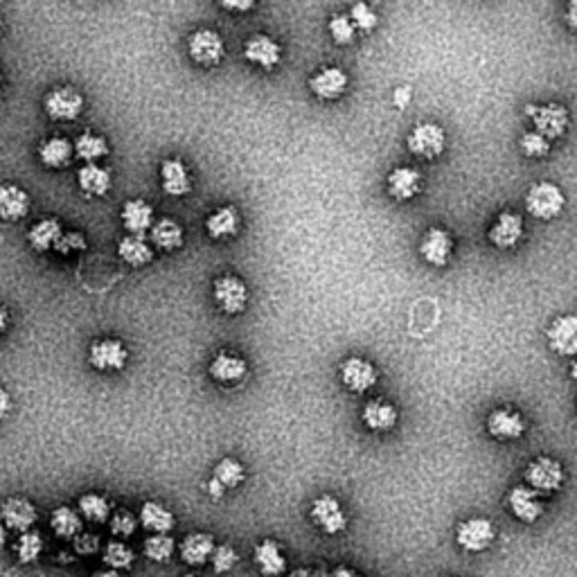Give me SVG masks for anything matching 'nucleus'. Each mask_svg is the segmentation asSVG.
Here are the masks:
<instances>
[{
    "mask_svg": "<svg viewBox=\"0 0 577 577\" xmlns=\"http://www.w3.org/2000/svg\"><path fill=\"white\" fill-rule=\"evenodd\" d=\"M564 206H566L564 192L555 183H548V181L530 185L526 194V210L541 221H550L559 217Z\"/></svg>",
    "mask_w": 577,
    "mask_h": 577,
    "instance_id": "f257e3e1",
    "label": "nucleus"
},
{
    "mask_svg": "<svg viewBox=\"0 0 577 577\" xmlns=\"http://www.w3.org/2000/svg\"><path fill=\"white\" fill-rule=\"evenodd\" d=\"M408 152L417 158H438L447 149V133L440 124L422 122L408 133Z\"/></svg>",
    "mask_w": 577,
    "mask_h": 577,
    "instance_id": "f03ea898",
    "label": "nucleus"
},
{
    "mask_svg": "<svg viewBox=\"0 0 577 577\" xmlns=\"http://www.w3.org/2000/svg\"><path fill=\"white\" fill-rule=\"evenodd\" d=\"M212 288H215V291H212L215 303L221 312L228 314V316H237V314L246 312L248 288L242 278L230 273L219 275V278L215 280V284H212Z\"/></svg>",
    "mask_w": 577,
    "mask_h": 577,
    "instance_id": "7ed1b4c3",
    "label": "nucleus"
},
{
    "mask_svg": "<svg viewBox=\"0 0 577 577\" xmlns=\"http://www.w3.org/2000/svg\"><path fill=\"white\" fill-rule=\"evenodd\" d=\"M188 52L194 64L210 68V66L221 64V59L226 55V43L219 32H215L210 28H201L190 34Z\"/></svg>",
    "mask_w": 577,
    "mask_h": 577,
    "instance_id": "20e7f679",
    "label": "nucleus"
},
{
    "mask_svg": "<svg viewBox=\"0 0 577 577\" xmlns=\"http://www.w3.org/2000/svg\"><path fill=\"white\" fill-rule=\"evenodd\" d=\"M523 478H526L528 485L537 494H553L562 487L564 483V469L557 460L548 458V456H541V458H535L523 472Z\"/></svg>",
    "mask_w": 577,
    "mask_h": 577,
    "instance_id": "39448f33",
    "label": "nucleus"
},
{
    "mask_svg": "<svg viewBox=\"0 0 577 577\" xmlns=\"http://www.w3.org/2000/svg\"><path fill=\"white\" fill-rule=\"evenodd\" d=\"M526 115L535 124V131L539 136H544L548 142L564 136L568 129V111L562 104H528Z\"/></svg>",
    "mask_w": 577,
    "mask_h": 577,
    "instance_id": "423d86ee",
    "label": "nucleus"
},
{
    "mask_svg": "<svg viewBox=\"0 0 577 577\" xmlns=\"http://www.w3.org/2000/svg\"><path fill=\"white\" fill-rule=\"evenodd\" d=\"M43 109L57 122H70V120H77L79 113L84 111V97L73 86L52 88L43 97Z\"/></svg>",
    "mask_w": 577,
    "mask_h": 577,
    "instance_id": "0eeeda50",
    "label": "nucleus"
},
{
    "mask_svg": "<svg viewBox=\"0 0 577 577\" xmlns=\"http://www.w3.org/2000/svg\"><path fill=\"white\" fill-rule=\"evenodd\" d=\"M496 539V528L490 519H467L456 528V544L467 553H483Z\"/></svg>",
    "mask_w": 577,
    "mask_h": 577,
    "instance_id": "6e6552de",
    "label": "nucleus"
},
{
    "mask_svg": "<svg viewBox=\"0 0 577 577\" xmlns=\"http://www.w3.org/2000/svg\"><path fill=\"white\" fill-rule=\"evenodd\" d=\"M451 253H454V237H451L449 230L433 226V228H429L422 235L420 255L426 264L442 269V266L449 264Z\"/></svg>",
    "mask_w": 577,
    "mask_h": 577,
    "instance_id": "1a4fd4ad",
    "label": "nucleus"
},
{
    "mask_svg": "<svg viewBox=\"0 0 577 577\" xmlns=\"http://www.w3.org/2000/svg\"><path fill=\"white\" fill-rule=\"evenodd\" d=\"M39 521V512L34 508L32 501L23 499V496H12L5 503L0 505V523L5 526V530L12 532H30L34 523Z\"/></svg>",
    "mask_w": 577,
    "mask_h": 577,
    "instance_id": "9d476101",
    "label": "nucleus"
},
{
    "mask_svg": "<svg viewBox=\"0 0 577 577\" xmlns=\"http://www.w3.org/2000/svg\"><path fill=\"white\" fill-rule=\"evenodd\" d=\"M377 379H379V370L368 359L350 357L341 363V381L350 393H368L370 388H375Z\"/></svg>",
    "mask_w": 577,
    "mask_h": 577,
    "instance_id": "9b49d317",
    "label": "nucleus"
},
{
    "mask_svg": "<svg viewBox=\"0 0 577 577\" xmlns=\"http://www.w3.org/2000/svg\"><path fill=\"white\" fill-rule=\"evenodd\" d=\"M129 361V350L118 339L95 341L88 350V363L100 372L122 370Z\"/></svg>",
    "mask_w": 577,
    "mask_h": 577,
    "instance_id": "f8f14e48",
    "label": "nucleus"
},
{
    "mask_svg": "<svg viewBox=\"0 0 577 577\" xmlns=\"http://www.w3.org/2000/svg\"><path fill=\"white\" fill-rule=\"evenodd\" d=\"M312 519L323 532L327 535H339L348 528V517H345V510L334 496L325 494L318 496L312 503Z\"/></svg>",
    "mask_w": 577,
    "mask_h": 577,
    "instance_id": "ddd939ff",
    "label": "nucleus"
},
{
    "mask_svg": "<svg viewBox=\"0 0 577 577\" xmlns=\"http://www.w3.org/2000/svg\"><path fill=\"white\" fill-rule=\"evenodd\" d=\"M523 230H526L523 217L519 215V212L505 210L501 212V215H496L494 224L487 230V239H490L496 248H503L505 251V248H514L521 242Z\"/></svg>",
    "mask_w": 577,
    "mask_h": 577,
    "instance_id": "4468645a",
    "label": "nucleus"
},
{
    "mask_svg": "<svg viewBox=\"0 0 577 577\" xmlns=\"http://www.w3.org/2000/svg\"><path fill=\"white\" fill-rule=\"evenodd\" d=\"M487 433H490L494 440L512 442L519 440V438L526 433V420L519 415L517 411H510V408H496L487 415Z\"/></svg>",
    "mask_w": 577,
    "mask_h": 577,
    "instance_id": "2eb2a0df",
    "label": "nucleus"
},
{
    "mask_svg": "<svg viewBox=\"0 0 577 577\" xmlns=\"http://www.w3.org/2000/svg\"><path fill=\"white\" fill-rule=\"evenodd\" d=\"M546 336H548V345L555 354L573 357L577 352V318L573 314L557 316L550 323Z\"/></svg>",
    "mask_w": 577,
    "mask_h": 577,
    "instance_id": "dca6fc26",
    "label": "nucleus"
},
{
    "mask_svg": "<svg viewBox=\"0 0 577 577\" xmlns=\"http://www.w3.org/2000/svg\"><path fill=\"white\" fill-rule=\"evenodd\" d=\"M505 503H508L514 519H519L523 523H535L544 514V505H541L539 494L526 485L512 487L508 492V496H505Z\"/></svg>",
    "mask_w": 577,
    "mask_h": 577,
    "instance_id": "f3484780",
    "label": "nucleus"
},
{
    "mask_svg": "<svg viewBox=\"0 0 577 577\" xmlns=\"http://www.w3.org/2000/svg\"><path fill=\"white\" fill-rule=\"evenodd\" d=\"M348 75L345 70L336 68V66H327L321 68L316 75H312L309 79V88L318 100H339L345 91H348Z\"/></svg>",
    "mask_w": 577,
    "mask_h": 577,
    "instance_id": "a211bd4d",
    "label": "nucleus"
},
{
    "mask_svg": "<svg viewBox=\"0 0 577 577\" xmlns=\"http://www.w3.org/2000/svg\"><path fill=\"white\" fill-rule=\"evenodd\" d=\"M244 57L260 68L273 70L282 59V48L275 39L266 37V34H255L244 43Z\"/></svg>",
    "mask_w": 577,
    "mask_h": 577,
    "instance_id": "6ab92c4d",
    "label": "nucleus"
},
{
    "mask_svg": "<svg viewBox=\"0 0 577 577\" xmlns=\"http://www.w3.org/2000/svg\"><path fill=\"white\" fill-rule=\"evenodd\" d=\"M122 226L129 235L133 237H145V233H149L154 226V208L142 199H131L122 206Z\"/></svg>",
    "mask_w": 577,
    "mask_h": 577,
    "instance_id": "aec40b11",
    "label": "nucleus"
},
{
    "mask_svg": "<svg viewBox=\"0 0 577 577\" xmlns=\"http://www.w3.org/2000/svg\"><path fill=\"white\" fill-rule=\"evenodd\" d=\"M386 188L395 201H411L422 190V174L415 167H395L386 179Z\"/></svg>",
    "mask_w": 577,
    "mask_h": 577,
    "instance_id": "412c9836",
    "label": "nucleus"
},
{
    "mask_svg": "<svg viewBox=\"0 0 577 577\" xmlns=\"http://www.w3.org/2000/svg\"><path fill=\"white\" fill-rule=\"evenodd\" d=\"M161 188L167 197H185L192 190L190 170L179 158H167L161 165Z\"/></svg>",
    "mask_w": 577,
    "mask_h": 577,
    "instance_id": "4be33fe9",
    "label": "nucleus"
},
{
    "mask_svg": "<svg viewBox=\"0 0 577 577\" xmlns=\"http://www.w3.org/2000/svg\"><path fill=\"white\" fill-rule=\"evenodd\" d=\"M208 372H210V377L217 381V384L233 386V384H239V381L248 375V366L242 357H237V354L219 352L210 361Z\"/></svg>",
    "mask_w": 577,
    "mask_h": 577,
    "instance_id": "5701e85b",
    "label": "nucleus"
},
{
    "mask_svg": "<svg viewBox=\"0 0 577 577\" xmlns=\"http://www.w3.org/2000/svg\"><path fill=\"white\" fill-rule=\"evenodd\" d=\"M73 142L64 136H52L39 145V161L48 170H64L73 161Z\"/></svg>",
    "mask_w": 577,
    "mask_h": 577,
    "instance_id": "b1692460",
    "label": "nucleus"
},
{
    "mask_svg": "<svg viewBox=\"0 0 577 577\" xmlns=\"http://www.w3.org/2000/svg\"><path fill=\"white\" fill-rule=\"evenodd\" d=\"M30 212V197L14 183H0V219L21 221Z\"/></svg>",
    "mask_w": 577,
    "mask_h": 577,
    "instance_id": "393cba45",
    "label": "nucleus"
},
{
    "mask_svg": "<svg viewBox=\"0 0 577 577\" xmlns=\"http://www.w3.org/2000/svg\"><path fill=\"white\" fill-rule=\"evenodd\" d=\"M253 559H255L262 575L266 577H280L287 573V557L282 555V548H280L278 541L273 539L260 541L255 546V550H253Z\"/></svg>",
    "mask_w": 577,
    "mask_h": 577,
    "instance_id": "a878e982",
    "label": "nucleus"
},
{
    "mask_svg": "<svg viewBox=\"0 0 577 577\" xmlns=\"http://www.w3.org/2000/svg\"><path fill=\"white\" fill-rule=\"evenodd\" d=\"M397 417V408L390 402H384V399H370V402H366V406L361 408L363 424L370 431H377V433L395 429Z\"/></svg>",
    "mask_w": 577,
    "mask_h": 577,
    "instance_id": "bb28decb",
    "label": "nucleus"
},
{
    "mask_svg": "<svg viewBox=\"0 0 577 577\" xmlns=\"http://www.w3.org/2000/svg\"><path fill=\"white\" fill-rule=\"evenodd\" d=\"M215 539L208 532H192L181 544V557L188 566H203L215 553Z\"/></svg>",
    "mask_w": 577,
    "mask_h": 577,
    "instance_id": "cd10ccee",
    "label": "nucleus"
},
{
    "mask_svg": "<svg viewBox=\"0 0 577 577\" xmlns=\"http://www.w3.org/2000/svg\"><path fill=\"white\" fill-rule=\"evenodd\" d=\"M239 230V210L235 206H221L206 219V233L212 239H230Z\"/></svg>",
    "mask_w": 577,
    "mask_h": 577,
    "instance_id": "c85d7f7f",
    "label": "nucleus"
},
{
    "mask_svg": "<svg viewBox=\"0 0 577 577\" xmlns=\"http://www.w3.org/2000/svg\"><path fill=\"white\" fill-rule=\"evenodd\" d=\"M140 523L145 530L154 532V535H170L172 528L176 526V519L165 505L156 503V501H147L140 508Z\"/></svg>",
    "mask_w": 577,
    "mask_h": 577,
    "instance_id": "c756f323",
    "label": "nucleus"
},
{
    "mask_svg": "<svg viewBox=\"0 0 577 577\" xmlns=\"http://www.w3.org/2000/svg\"><path fill=\"white\" fill-rule=\"evenodd\" d=\"M61 235H64V226H61V221L48 217V219L37 221V224L30 228L28 242H30V246L39 253L55 251V246H57V242H59Z\"/></svg>",
    "mask_w": 577,
    "mask_h": 577,
    "instance_id": "7c9ffc66",
    "label": "nucleus"
},
{
    "mask_svg": "<svg viewBox=\"0 0 577 577\" xmlns=\"http://www.w3.org/2000/svg\"><path fill=\"white\" fill-rule=\"evenodd\" d=\"M50 528L59 539L75 541L84 532V521L79 512H75L68 505H59L50 514Z\"/></svg>",
    "mask_w": 577,
    "mask_h": 577,
    "instance_id": "2f4dec72",
    "label": "nucleus"
},
{
    "mask_svg": "<svg viewBox=\"0 0 577 577\" xmlns=\"http://www.w3.org/2000/svg\"><path fill=\"white\" fill-rule=\"evenodd\" d=\"M149 237H152V244L163 253H174L183 246V228L181 224L172 219H161L154 221L152 230H149Z\"/></svg>",
    "mask_w": 577,
    "mask_h": 577,
    "instance_id": "473e14b6",
    "label": "nucleus"
},
{
    "mask_svg": "<svg viewBox=\"0 0 577 577\" xmlns=\"http://www.w3.org/2000/svg\"><path fill=\"white\" fill-rule=\"evenodd\" d=\"M73 152L75 156L82 158L86 165H97V161L109 156V142H106L104 136L86 131L73 142Z\"/></svg>",
    "mask_w": 577,
    "mask_h": 577,
    "instance_id": "72a5a7b5",
    "label": "nucleus"
},
{
    "mask_svg": "<svg viewBox=\"0 0 577 577\" xmlns=\"http://www.w3.org/2000/svg\"><path fill=\"white\" fill-rule=\"evenodd\" d=\"M77 183L88 197H104L111 190V172L102 165H84L77 172Z\"/></svg>",
    "mask_w": 577,
    "mask_h": 577,
    "instance_id": "f704fd0d",
    "label": "nucleus"
},
{
    "mask_svg": "<svg viewBox=\"0 0 577 577\" xmlns=\"http://www.w3.org/2000/svg\"><path fill=\"white\" fill-rule=\"evenodd\" d=\"M118 255L129 266H145L154 260V251L145 242V237H133V235H127L124 239H120Z\"/></svg>",
    "mask_w": 577,
    "mask_h": 577,
    "instance_id": "c9c22d12",
    "label": "nucleus"
},
{
    "mask_svg": "<svg viewBox=\"0 0 577 577\" xmlns=\"http://www.w3.org/2000/svg\"><path fill=\"white\" fill-rule=\"evenodd\" d=\"M244 478H246V469H244V465L235 458H224L217 463L215 474H212L210 481L226 494L228 490H235V487L242 485Z\"/></svg>",
    "mask_w": 577,
    "mask_h": 577,
    "instance_id": "e433bc0d",
    "label": "nucleus"
},
{
    "mask_svg": "<svg viewBox=\"0 0 577 577\" xmlns=\"http://www.w3.org/2000/svg\"><path fill=\"white\" fill-rule=\"evenodd\" d=\"M79 517L91 523H106L111 519V503L102 494H84L79 499Z\"/></svg>",
    "mask_w": 577,
    "mask_h": 577,
    "instance_id": "4c0bfd02",
    "label": "nucleus"
},
{
    "mask_svg": "<svg viewBox=\"0 0 577 577\" xmlns=\"http://www.w3.org/2000/svg\"><path fill=\"white\" fill-rule=\"evenodd\" d=\"M102 559H104V564L111 571L120 573L124 568H131V564L136 562V553L124 541H109L102 550Z\"/></svg>",
    "mask_w": 577,
    "mask_h": 577,
    "instance_id": "58836bf2",
    "label": "nucleus"
},
{
    "mask_svg": "<svg viewBox=\"0 0 577 577\" xmlns=\"http://www.w3.org/2000/svg\"><path fill=\"white\" fill-rule=\"evenodd\" d=\"M14 550L21 564H34L43 553V537L34 530L23 532V535H19V539H16Z\"/></svg>",
    "mask_w": 577,
    "mask_h": 577,
    "instance_id": "ea45409f",
    "label": "nucleus"
},
{
    "mask_svg": "<svg viewBox=\"0 0 577 577\" xmlns=\"http://www.w3.org/2000/svg\"><path fill=\"white\" fill-rule=\"evenodd\" d=\"M176 553V541L170 535H152L145 539V555L152 562H167Z\"/></svg>",
    "mask_w": 577,
    "mask_h": 577,
    "instance_id": "a19ab883",
    "label": "nucleus"
},
{
    "mask_svg": "<svg viewBox=\"0 0 577 577\" xmlns=\"http://www.w3.org/2000/svg\"><path fill=\"white\" fill-rule=\"evenodd\" d=\"M327 30H330L332 39H334V43H339V46H350V43L357 39V30H354L352 21L345 14L332 16L330 23H327Z\"/></svg>",
    "mask_w": 577,
    "mask_h": 577,
    "instance_id": "79ce46f5",
    "label": "nucleus"
},
{
    "mask_svg": "<svg viewBox=\"0 0 577 577\" xmlns=\"http://www.w3.org/2000/svg\"><path fill=\"white\" fill-rule=\"evenodd\" d=\"M348 19L352 21L354 30H361V32H372V30L379 25V16H377L375 10H372L370 5H366V3H357V5H352Z\"/></svg>",
    "mask_w": 577,
    "mask_h": 577,
    "instance_id": "37998d69",
    "label": "nucleus"
},
{
    "mask_svg": "<svg viewBox=\"0 0 577 577\" xmlns=\"http://www.w3.org/2000/svg\"><path fill=\"white\" fill-rule=\"evenodd\" d=\"M109 526H111V532H113V537H118L120 539H129V537L136 532L138 528V519L133 517L129 510H118L115 514H111L109 519Z\"/></svg>",
    "mask_w": 577,
    "mask_h": 577,
    "instance_id": "c03bdc74",
    "label": "nucleus"
},
{
    "mask_svg": "<svg viewBox=\"0 0 577 577\" xmlns=\"http://www.w3.org/2000/svg\"><path fill=\"white\" fill-rule=\"evenodd\" d=\"M519 145H521V152L526 154L528 158H544V156H548V152H550V142L546 140L544 136H539L537 131L523 133L521 140H519Z\"/></svg>",
    "mask_w": 577,
    "mask_h": 577,
    "instance_id": "a18cd8bd",
    "label": "nucleus"
},
{
    "mask_svg": "<svg viewBox=\"0 0 577 577\" xmlns=\"http://www.w3.org/2000/svg\"><path fill=\"white\" fill-rule=\"evenodd\" d=\"M212 568H215L217 575H224V573H230L239 562V555L235 553V548L230 544L215 546V553H212Z\"/></svg>",
    "mask_w": 577,
    "mask_h": 577,
    "instance_id": "49530a36",
    "label": "nucleus"
},
{
    "mask_svg": "<svg viewBox=\"0 0 577 577\" xmlns=\"http://www.w3.org/2000/svg\"><path fill=\"white\" fill-rule=\"evenodd\" d=\"M86 237L82 233H64L57 242L55 251L61 253V255H73V253L86 251Z\"/></svg>",
    "mask_w": 577,
    "mask_h": 577,
    "instance_id": "de8ad7c7",
    "label": "nucleus"
},
{
    "mask_svg": "<svg viewBox=\"0 0 577 577\" xmlns=\"http://www.w3.org/2000/svg\"><path fill=\"white\" fill-rule=\"evenodd\" d=\"M73 544H75V550H77L79 555L88 557V555H95L97 550H100V537L91 535V532H82V535H79Z\"/></svg>",
    "mask_w": 577,
    "mask_h": 577,
    "instance_id": "09e8293b",
    "label": "nucleus"
},
{
    "mask_svg": "<svg viewBox=\"0 0 577 577\" xmlns=\"http://www.w3.org/2000/svg\"><path fill=\"white\" fill-rule=\"evenodd\" d=\"M12 411V399H10V393H7L5 388H0V422L5 420L7 413Z\"/></svg>",
    "mask_w": 577,
    "mask_h": 577,
    "instance_id": "8fccbe9b",
    "label": "nucleus"
},
{
    "mask_svg": "<svg viewBox=\"0 0 577 577\" xmlns=\"http://www.w3.org/2000/svg\"><path fill=\"white\" fill-rule=\"evenodd\" d=\"M221 7H226V10H235V12H246V10H253V3L251 0H246V3H228V0H226V3H221Z\"/></svg>",
    "mask_w": 577,
    "mask_h": 577,
    "instance_id": "3c124183",
    "label": "nucleus"
},
{
    "mask_svg": "<svg viewBox=\"0 0 577 577\" xmlns=\"http://www.w3.org/2000/svg\"><path fill=\"white\" fill-rule=\"evenodd\" d=\"M332 577H357V573L348 566H336L334 573H332Z\"/></svg>",
    "mask_w": 577,
    "mask_h": 577,
    "instance_id": "603ef678",
    "label": "nucleus"
},
{
    "mask_svg": "<svg viewBox=\"0 0 577 577\" xmlns=\"http://www.w3.org/2000/svg\"><path fill=\"white\" fill-rule=\"evenodd\" d=\"M568 25H571V28H577V3H571V5H568Z\"/></svg>",
    "mask_w": 577,
    "mask_h": 577,
    "instance_id": "864d4df0",
    "label": "nucleus"
},
{
    "mask_svg": "<svg viewBox=\"0 0 577 577\" xmlns=\"http://www.w3.org/2000/svg\"><path fill=\"white\" fill-rule=\"evenodd\" d=\"M7 323H10V314L5 307H0V334L7 330Z\"/></svg>",
    "mask_w": 577,
    "mask_h": 577,
    "instance_id": "5fc2aeb1",
    "label": "nucleus"
},
{
    "mask_svg": "<svg viewBox=\"0 0 577 577\" xmlns=\"http://www.w3.org/2000/svg\"><path fill=\"white\" fill-rule=\"evenodd\" d=\"M395 102H397V106H404L408 102V91L406 88H399L397 93H395Z\"/></svg>",
    "mask_w": 577,
    "mask_h": 577,
    "instance_id": "6e6d98bb",
    "label": "nucleus"
},
{
    "mask_svg": "<svg viewBox=\"0 0 577 577\" xmlns=\"http://www.w3.org/2000/svg\"><path fill=\"white\" fill-rule=\"evenodd\" d=\"M287 577H316V575H314L312 571H307V568H298V571L288 573Z\"/></svg>",
    "mask_w": 577,
    "mask_h": 577,
    "instance_id": "4d7b16f0",
    "label": "nucleus"
},
{
    "mask_svg": "<svg viewBox=\"0 0 577 577\" xmlns=\"http://www.w3.org/2000/svg\"><path fill=\"white\" fill-rule=\"evenodd\" d=\"M93 577H122V575H120L118 571H111V568H106V571H97Z\"/></svg>",
    "mask_w": 577,
    "mask_h": 577,
    "instance_id": "13d9d810",
    "label": "nucleus"
},
{
    "mask_svg": "<svg viewBox=\"0 0 577 577\" xmlns=\"http://www.w3.org/2000/svg\"><path fill=\"white\" fill-rule=\"evenodd\" d=\"M5 544H7V530H5V526L0 523V550L5 548Z\"/></svg>",
    "mask_w": 577,
    "mask_h": 577,
    "instance_id": "bf43d9fd",
    "label": "nucleus"
},
{
    "mask_svg": "<svg viewBox=\"0 0 577 577\" xmlns=\"http://www.w3.org/2000/svg\"><path fill=\"white\" fill-rule=\"evenodd\" d=\"M0 32H3V21H0Z\"/></svg>",
    "mask_w": 577,
    "mask_h": 577,
    "instance_id": "052dcab7",
    "label": "nucleus"
},
{
    "mask_svg": "<svg viewBox=\"0 0 577 577\" xmlns=\"http://www.w3.org/2000/svg\"><path fill=\"white\" fill-rule=\"evenodd\" d=\"M183 577H199V575H183Z\"/></svg>",
    "mask_w": 577,
    "mask_h": 577,
    "instance_id": "680f3d73",
    "label": "nucleus"
},
{
    "mask_svg": "<svg viewBox=\"0 0 577 577\" xmlns=\"http://www.w3.org/2000/svg\"><path fill=\"white\" fill-rule=\"evenodd\" d=\"M0 82H3V75H0Z\"/></svg>",
    "mask_w": 577,
    "mask_h": 577,
    "instance_id": "e2e57ef3",
    "label": "nucleus"
}]
</instances>
